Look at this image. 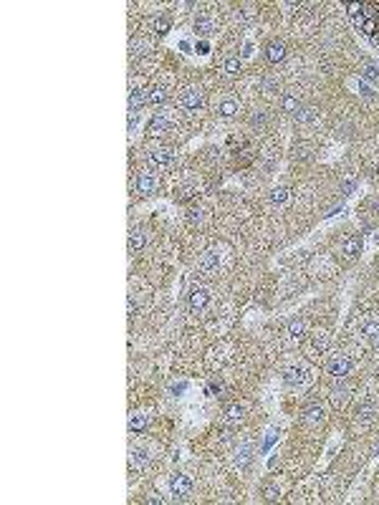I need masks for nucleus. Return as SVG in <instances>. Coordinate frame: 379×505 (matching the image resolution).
<instances>
[{
	"instance_id": "1",
	"label": "nucleus",
	"mask_w": 379,
	"mask_h": 505,
	"mask_svg": "<svg viewBox=\"0 0 379 505\" xmlns=\"http://www.w3.org/2000/svg\"><path fill=\"white\" fill-rule=\"evenodd\" d=\"M349 13L356 23V28L364 35L372 38V43L379 46V5L374 3H351Z\"/></svg>"
},
{
	"instance_id": "2",
	"label": "nucleus",
	"mask_w": 379,
	"mask_h": 505,
	"mask_svg": "<svg viewBox=\"0 0 379 505\" xmlns=\"http://www.w3.org/2000/svg\"><path fill=\"white\" fill-rule=\"evenodd\" d=\"M203 101H205V91L200 86H187L179 93V106H185L190 111H197L203 106Z\"/></svg>"
},
{
	"instance_id": "3",
	"label": "nucleus",
	"mask_w": 379,
	"mask_h": 505,
	"mask_svg": "<svg viewBox=\"0 0 379 505\" xmlns=\"http://www.w3.org/2000/svg\"><path fill=\"white\" fill-rule=\"evenodd\" d=\"M170 490H172V495H175L177 500H187L190 495H192V480L187 475H172L170 480Z\"/></svg>"
},
{
	"instance_id": "4",
	"label": "nucleus",
	"mask_w": 379,
	"mask_h": 505,
	"mask_svg": "<svg viewBox=\"0 0 379 505\" xmlns=\"http://www.w3.org/2000/svg\"><path fill=\"white\" fill-rule=\"evenodd\" d=\"M220 266V255H218V250H205L200 253V258H197V270L203 273V275H212L215 270Z\"/></svg>"
},
{
	"instance_id": "5",
	"label": "nucleus",
	"mask_w": 379,
	"mask_h": 505,
	"mask_svg": "<svg viewBox=\"0 0 379 505\" xmlns=\"http://www.w3.org/2000/svg\"><path fill=\"white\" fill-rule=\"evenodd\" d=\"M149 162L157 167H170L175 162V149L170 147H154L149 149Z\"/></svg>"
},
{
	"instance_id": "6",
	"label": "nucleus",
	"mask_w": 379,
	"mask_h": 505,
	"mask_svg": "<svg viewBox=\"0 0 379 505\" xmlns=\"http://www.w3.org/2000/svg\"><path fill=\"white\" fill-rule=\"evenodd\" d=\"M349 371H351V359L347 357V354H339V357L331 359V364H329V374H331L334 379H344Z\"/></svg>"
},
{
	"instance_id": "7",
	"label": "nucleus",
	"mask_w": 379,
	"mask_h": 505,
	"mask_svg": "<svg viewBox=\"0 0 379 505\" xmlns=\"http://www.w3.org/2000/svg\"><path fill=\"white\" fill-rule=\"evenodd\" d=\"M134 187H137V192H139L142 197H149V195H154V192H157V177H154L152 172H139V175H137V182H134Z\"/></svg>"
},
{
	"instance_id": "8",
	"label": "nucleus",
	"mask_w": 379,
	"mask_h": 505,
	"mask_svg": "<svg viewBox=\"0 0 379 505\" xmlns=\"http://www.w3.org/2000/svg\"><path fill=\"white\" fill-rule=\"evenodd\" d=\"M187 303H190V308H192V311H197V313H200V311L207 308V303H210V291L195 286V288L187 293Z\"/></svg>"
},
{
	"instance_id": "9",
	"label": "nucleus",
	"mask_w": 379,
	"mask_h": 505,
	"mask_svg": "<svg viewBox=\"0 0 379 505\" xmlns=\"http://www.w3.org/2000/svg\"><path fill=\"white\" fill-rule=\"evenodd\" d=\"M265 59L270 61V63H281V61L286 59V46L278 43V41L268 43V46H265Z\"/></svg>"
},
{
	"instance_id": "10",
	"label": "nucleus",
	"mask_w": 379,
	"mask_h": 505,
	"mask_svg": "<svg viewBox=\"0 0 379 505\" xmlns=\"http://www.w3.org/2000/svg\"><path fill=\"white\" fill-rule=\"evenodd\" d=\"M145 245H147V233L142 228H132L129 230V250L132 253H139Z\"/></svg>"
},
{
	"instance_id": "11",
	"label": "nucleus",
	"mask_w": 379,
	"mask_h": 505,
	"mask_svg": "<svg viewBox=\"0 0 379 505\" xmlns=\"http://www.w3.org/2000/svg\"><path fill=\"white\" fill-rule=\"evenodd\" d=\"M362 253V238L359 235H351V238L344 240V245H341V255L344 258H356Z\"/></svg>"
},
{
	"instance_id": "12",
	"label": "nucleus",
	"mask_w": 379,
	"mask_h": 505,
	"mask_svg": "<svg viewBox=\"0 0 379 505\" xmlns=\"http://www.w3.org/2000/svg\"><path fill=\"white\" fill-rule=\"evenodd\" d=\"M321 422H323V409L321 407H306V412H303V424L306 427H319Z\"/></svg>"
},
{
	"instance_id": "13",
	"label": "nucleus",
	"mask_w": 379,
	"mask_h": 505,
	"mask_svg": "<svg viewBox=\"0 0 379 505\" xmlns=\"http://www.w3.org/2000/svg\"><path fill=\"white\" fill-rule=\"evenodd\" d=\"M167 129H170V121L165 119L162 114H157L154 119L149 121V126H147V134H149V137H159V134H165Z\"/></svg>"
},
{
	"instance_id": "14",
	"label": "nucleus",
	"mask_w": 379,
	"mask_h": 505,
	"mask_svg": "<svg viewBox=\"0 0 379 505\" xmlns=\"http://www.w3.org/2000/svg\"><path fill=\"white\" fill-rule=\"evenodd\" d=\"M316 114H319V109H316V106L301 104V106H298V111H296L293 117H296V121H298V124H309V121L316 119Z\"/></svg>"
},
{
	"instance_id": "15",
	"label": "nucleus",
	"mask_w": 379,
	"mask_h": 505,
	"mask_svg": "<svg viewBox=\"0 0 379 505\" xmlns=\"http://www.w3.org/2000/svg\"><path fill=\"white\" fill-rule=\"evenodd\" d=\"M147 101V91H139L134 89L129 93V114H137L139 109H142V104Z\"/></svg>"
},
{
	"instance_id": "16",
	"label": "nucleus",
	"mask_w": 379,
	"mask_h": 505,
	"mask_svg": "<svg viewBox=\"0 0 379 505\" xmlns=\"http://www.w3.org/2000/svg\"><path fill=\"white\" fill-rule=\"evenodd\" d=\"M165 99H167V89H165V86H152V89H147V104L157 106V104H162Z\"/></svg>"
},
{
	"instance_id": "17",
	"label": "nucleus",
	"mask_w": 379,
	"mask_h": 505,
	"mask_svg": "<svg viewBox=\"0 0 379 505\" xmlns=\"http://www.w3.org/2000/svg\"><path fill=\"white\" fill-rule=\"evenodd\" d=\"M349 391L351 386L349 384H341V386H334V391H331V402H334V407H341L347 399H349Z\"/></svg>"
},
{
	"instance_id": "18",
	"label": "nucleus",
	"mask_w": 379,
	"mask_h": 505,
	"mask_svg": "<svg viewBox=\"0 0 379 505\" xmlns=\"http://www.w3.org/2000/svg\"><path fill=\"white\" fill-rule=\"evenodd\" d=\"M243 419H245V415H243V407H240V404H233V407H228V412H225V424L235 427V424H240Z\"/></svg>"
},
{
	"instance_id": "19",
	"label": "nucleus",
	"mask_w": 379,
	"mask_h": 505,
	"mask_svg": "<svg viewBox=\"0 0 379 505\" xmlns=\"http://www.w3.org/2000/svg\"><path fill=\"white\" fill-rule=\"evenodd\" d=\"M298 106H301L298 96H293V93H283V96H281V111L296 114V111H298Z\"/></svg>"
},
{
	"instance_id": "20",
	"label": "nucleus",
	"mask_w": 379,
	"mask_h": 505,
	"mask_svg": "<svg viewBox=\"0 0 379 505\" xmlns=\"http://www.w3.org/2000/svg\"><path fill=\"white\" fill-rule=\"evenodd\" d=\"M147 424H149V415L139 412V415H134L129 419V432H145Z\"/></svg>"
},
{
	"instance_id": "21",
	"label": "nucleus",
	"mask_w": 379,
	"mask_h": 505,
	"mask_svg": "<svg viewBox=\"0 0 379 505\" xmlns=\"http://www.w3.org/2000/svg\"><path fill=\"white\" fill-rule=\"evenodd\" d=\"M303 333H306V321L303 319H293L288 324V336L291 339H303Z\"/></svg>"
},
{
	"instance_id": "22",
	"label": "nucleus",
	"mask_w": 379,
	"mask_h": 505,
	"mask_svg": "<svg viewBox=\"0 0 379 505\" xmlns=\"http://www.w3.org/2000/svg\"><path fill=\"white\" fill-rule=\"evenodd\" d=\"M250 460H253V447H250V445H243L240 450H238V455H235V462H238L240 467H245Z\"/></svg>"
},
{
	"instance_id": "23",
	"label": "nucleus",
	"mask_w": 379,
	"mask_h": 505,
	"mask_svg": "<svg viewBox=\"0 0 379 505\" xmlns=\"http://www.w3.org/2000/svg\"><path fill=\"white\" fill-rule=\"evenodd\" d=\"M362 79H364V81H372V84H379L377 66H372V63H364V68H362Z\"/></svg>"
},
{
	"instance_id": "24",
	"label": "nucleus",
	"mask_w": 379,
	"mask_h": 505,
	"mask_svg": "<svg viewBox=\"0 0 379 505\" xmlns=\"http://www.w3.org/2000/svg\"><path fill=\"white\" fill-rule=\"evenodd\" d=\"M212 28H215V26H212L210 18H197V21H195V33H200V35H210Z\"/></svg>"
},
{
	"instance_id": "25",
	"label": "nucleus",
	"mask_w": 379,
	"mask_h": 505,
	"mask_svg": "<svg viewBox=\"0 0 379 505\" xmlns=\"http://www.w3.org/2000/svg\"><path fill=\"white\" fill-rule=\"evenodd\" d=\"M235 111H238V101H233V99H225L223 104H220V117H235Z\"/></svg>"
},
{
	"instance_id": "26",
	"label": "nucleus",
	"mask_w": 379,
	"mask_h": 505,
	"mask_svg": "<svg viewBox=\"0 0 379 505\" xmlns=\"http://www.w3.org/2000/svg\"><path fill=\"white\" fill-rule=\"evenodd\" d=\"M147 460H149V452H147L145 447H139V450H132V465L142 467V465H147Z\"/></svg>"
},
{
	"instance_id": "27",
	"label": "nucleus",
	"mask_w": 379,
	"mask_h": 505,
	"mask_svg": "<svg viewBox=\"0 0 379 505\" xmlns=\"http://www.w3.org/2000/svg\"><path fill=\"white\" fill-rule=\"evenodd\" d=\"M301 377H303V369L298 366H291V369H286V374H283V379H286V384H296V382H301Z\"/></svg>"
},
{
	"instance_id": "28",
	"label": "nucleus",
	"mask_w": 379,
	"mask_h": 505,
	"mask_svg": "<svg viewBox=\"0 0 379 505\" xmlns=\"http://www.w3.org/2000/svg\"><path fill=\"white\" fill-rule=\"evenodd\" d=\"M364 336H367L374 346H379V324H367V326H364Z\"/></svg>"
},
{
	"instance_id": "29",
	"label": "nucleus",
	"mask_w": 379,
	"mask_h": 505,
	"mask_svg": "<svg viewBox=\"0 0 379 505\" xmlns=\"http://www.w3.org/2000/svg\"><path fill=\"white\" fill-rule=\"evenodd\" d=\"M270 200H273L276 205H283V202L288 200V190H286V187H276V190L270 192Z\"/></svg>"
},
{
	"instance_id": "30",
	"label": "nucleus",
	"mask_w": 379,
	"mask_h": 505,
	"mask_svg": "<svg viewBox=\"0 0 379 505\" xmlns=\"http://www.w3.org/2000/svg\"><path fill=\"white\" fill-rule=\"evenodd\" d=\"M223 68H225V73H230V76H238V73H240V61H238V59H228Z\"/></svg>"
},
{
	"instance_id": "31",
	"label": "nucleus",
	"mask_w": 379,
	"mask_h": 505,
	"mask_svg": "<svg viewBox=\"0 0 379 505\" xmlns=\"http://www.w3.org/2000/svg\"><path fill=\"white\" fill-rule=\"evenodd\" d=\"M265 121H268V117H265V111H253L250 114V126H265Z\"/></svg>"
},
{
	"instance_id": "32",
	"label": "nucleus",
	"mask_w": 379,
	"mask_h": 505,
	"mask_svg": "<svg viewBox=\"0 0 379 505\" xmlns=\"http://www.w3.org/2000/svg\"><path fill=\"white\" fill-rule=\"evenodd\" d=\"M314 346H316V349H319V351H323V349H326V346H329V333H323V331H321L319 336H316V339H314Z\"/></svg>"
},
{
	"instance_id": "33",
	"label": "nucleus",
	"mask_w": 379,
	"mask_h": 505,
	"mask_svg": "<svg viewBox=\"0 0 379 505\" xmlns=\"http://www.w3.org/2000/svg\"><path fill=\"white\" fill-rule=\"evenodd\" d=\"M154 30H157V33H167V30H170V21L157 18V21H154Z\"/></svg>"
},
{
	"instance_id": "34",
	"label": "nucleus",
	"mask_w": 379,
	"mask_h": 505,
	"mask_svg": "<svg viewBox=\"0 0 379 505\" xmlns=\"http://www.w3.org/2000/svg\"><path fill=\"white\" fill-rule=\"evenodd\" d=\"M359 93L362 96H374V91H372V86L364 81V79H359Z\"/></svg>"
},
{
	"instance_id": "35",
	"label": "nucleus",
	"mask_w": 379,
	"mask_h": 505,
	"mask_svg": "<svg viewBox=\"0 0 379 505\" xmlns=\"http://www.w3.org/2000/svg\"><path fill=\"white\" fill-rule=\"evenodd\" d=\"M203 217H205V210L203 208H192V210H190V220H192V222H200Z\"/></svg>"
},
{
	"instance_id": "36",
	"label": "nucleus",
	"mask_w": 379,
	"mask_h": 505,
	"mask_svg": "<svg viewBox=\"0 0 379 505\" xmlns=\"http://www.w3.org/2000/svg\"><path fill=\"white\" fill-rule=\"evenodd\" d=\"M210 391H215V394H220V391H223V382H218V379H212V382H210Z\"/></svg>"
},
{
	"instance_id": "37",
	"label": "nucleus",
	"mask_w": 379,
	"mask_h": 505,
	"mask_svg": "<svg viewBox=\"0 0 379 505\" xmlns=\"http://www.w3.org/2000/svg\"><path fill=\"white\" fill-rule=\"evenodd\" d=\"M354 187H356V182H354V179H349V182H344V184H341L344 195H351V190H354Z\"/></svg>"
},
{
	"instance_id": "38",
	"label": "nucleus",
	"mask_w": 379,
	"mask_h": 505,
	"mask_svg": "<svg viewBox=\"0 0 379 505\" xmlns=\"http://www.w3.org/2000/svg\"><path fill=\"white\" fill-rule=\"evenodd\" d=\"M276 498H278V490L276 488H268L265 490V500H276Z\"/></svg>"
},
{
	"instance_id": "39",
	"label": "nucleus",
	"mask_w": 379,
	"mask_h": 505,
	"mask_svg": "<svg viewBox=\"0 0 379 505\" xmlns=\"http://www.w3.org/2000/svg\"><path fill=\"white\" fill-rule=\"evenodd\" d=\"M145 503H152V505L157 503V505H162V503H165V500H162V498H159V495H154V493H152V495H149V498H147Z\"/></svg>"
},
{
	"instance_id": "40",
	"label": "nucleus",
	"mask_w": 379,
	"mask_h": 505,
	"mask_svg": "<svg viewBox=\"0 0 379 505\" xmlns=\"http://www.w3.org/2000/svg\"><path fill=\"white\" fill-rule=\"evenodd\" d=\"M197 53H210V48H207V43H197Z\"/></svg>"
},
{
	"instance_id": "41",
	"label": "nucleus",
	"mask_w": 379,
	"mask_h": 505,
	"mask_svg": "<svg viewBox=\"0 0 379 505\" xmlns=\"http://www.w3.org/2000/svg\"><path fill=\"white\" fill-rule=\"evenodd\" d=\"M129 316H134V296L129 298Z\"/></svg>"
}]
</instances>
